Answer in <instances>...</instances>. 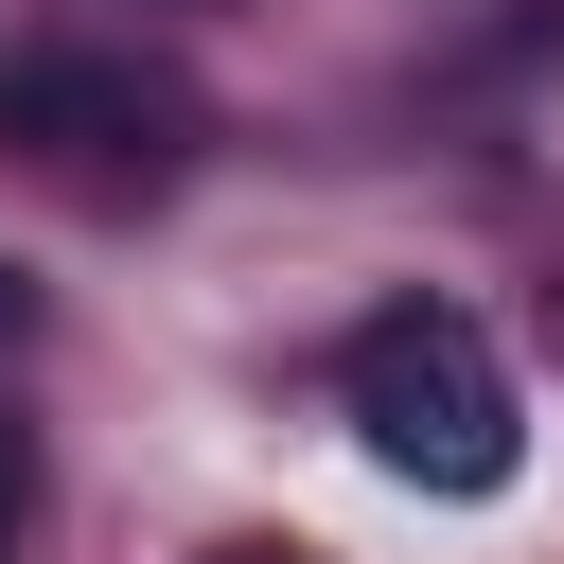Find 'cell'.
Masks as SVG:
<instances>
[{
    "instance_id": "obj_4",
    "label": "cell",
    "mask_w": 564,
    "mask_h": 564,
    "mask_svg": "<svg viewBox=\"0 0 564 564\" xmlns=\"http://www.w3.org/2000/svg\"><path fill=\"white\" fill-rule=\"evenodd\" d=\"M212 564H317V546H212Z\"/></svg>"
},
{
    "instance_id": "obj_2",
    "label": "cell",
    "mask_w": 564,
    "mask_h": 564,
    "mask_svg": "<svg viewBox=\"0 0 564 564\" xmlns=\"http://www.w3.org/2000/svg\"><path fill=\"white\" fill-rule=\"evenodd\" d=\"M0 159H35V176L88 194V212H141V194L194 176V88H176L159 53L35 35V53H0Z\"/></svg>"
},
{
    "instance_id": "obj_6",
    "label": "cell",
    "mask_w": 564,
    "mask_h": 564,
    "mask_svg": "<svg viewBox=\"0 0 564 564\" xmlns=\"http://www.w3.org/2000/svg\"><path fill=\"white\" fill-rule=\"evenodd\" d=\"M546 335H564V282H546Z\"/></svg>"
},
{
    "instance_id": "obj_3",
    "label": "cell",
    "mask_w": 564,
    "mask_h": 564,
    "mask_svg": "<svg viewBox=\"0 0 564 564\" xmlns=\"http://www.w3.org/2000/svg\"><path fill=\"white\" fill-rule=\"evenodd\" d=\"M18 511H35V441L0 423V546H18Z\"/></svg>"
},
{
    "instance_id": "obj_5",
    "label": "cell",
    "mask_w": 564,
    "mask_h": 564,
    "mask_svg": "<svg viewBox=\"0 0 564 564\" xmlns=\"http://www.w3.org/2000/svg\"><path fill=\"white\" fill-rule=\"evenodd\" d=\"M18 317H35V300H18V264H0V335H18Z\"/></svg>"
},
{
    "instance_id": "obj_1",
    "label": "cell",
    "mask_w": 564,
    "mask_h": 564,
    "mask_svg": "<svg viewBox=\"0 0 564 564\" xmlns=\"http://www.w3.org/2000/svg\"><path fill=\"white\" fill-rule=\"evenodd\" d=\"M335 405H352V441H370L405 494H511V458H529L511 352H494L458 300H388V317H352Z\"/></svg>"
}]
</instances>
